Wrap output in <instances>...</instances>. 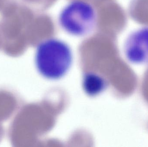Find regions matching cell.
<instances>
[{"label": "cell", "mask_w": 148, "mask_h": 147, "mask_svg": "<svg viewBox=\"0 0 148 147\" xmlns=\"http://www.w3.org/2000/svg\"><path fill=\"white\" fill-rule=\"evenodd\" d=\"M72 61L70 47L59 39H47L37 46L36 65L41 75L46 78L57 79L62 77L70 68Z\"/></svg>", "instance_id": "1"}, {"label": "cell", "mask_w": 148, "mask_h": 147, "mask_svg": "<svg viewBox=\"0 0 148 147\" xmlns=\"http://www.w3.org/2000/svg\"><path fill=\"white\" fill-rule=\"evenodd\" d=\"M95 11L91 4L82 0H74L61 12L59 22L64 31L75 36L85 35L95 25Z\"/></svg>", "instance_id": "2"}, {"label": "cell", "mask_w": 148, "mask_h": 147, "mask_svg": "<svg viewBox=\"0 0 148 147\" xmlns=\"http://www.w3.org/2000/svg\"><path fill=\"white\" fill-rule=\"evenodd\" d=\"M125 57L130 63H148V26L140 28L128 36L124 45Z\"/></svg>", "instance_id": "3"}, {"label": "cell", "mask_w": 148, "mask_h": 147, "mask_svg": "<svg viewBox=\"0 0 148 147\" xmlns=\"http://www.w3.org/2000/svg\"><path fill=\"white\" fill-rule=\"evenodd\" d=\"M83 86L86 93L95 96L103 91L105 87L104 80L94 73L86 74L84 78Z\"/></svg>", "instance_id": "4"}]
</instances>
